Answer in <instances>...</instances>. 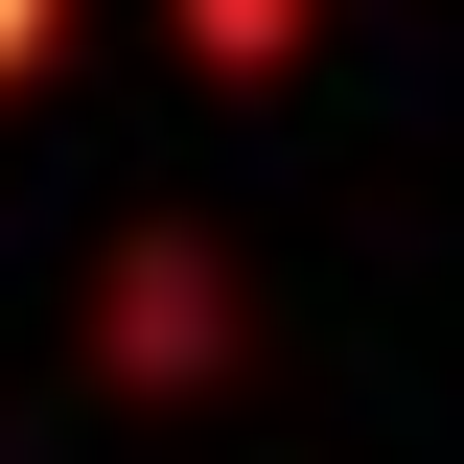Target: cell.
<instances>
[{
	"mask_svg": "<svg viewBox=\"0 0 464 464\" xmlns=\"http://www.w3.org/2000/svg\"><path fill=\"white\" fill-rule=\"evenodd\" d=\"M24 47H47V0H0V70H24Z\"/></svg>",
	"mask_w": 464,
	"mask_h": 464,
	"instance_id": "cell-1",
	"label": "cell"
},
{
	"mask_svg": "<svg viewBox=\"0 0 464 464\" xmlns=\"http://www.w3.org/2000/svg\"><path fill=\"white\" fill-rule=\"evenodd\" d=\"M209 24H232V47H256V24H279V0H209Z\"/></svg>",
	"mask_w": 464,
	"mask_h": 464,
	"instance_id": "cell-2",
	"label": "cell"
}]
</instances>
